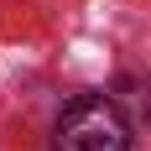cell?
Masks as SVG:
<instances>
[{
  "instance_id": "1",
  "label": "cell",
  "mask_w": 151,
  "mask_h": 151,
  "mask_svg": "<svg viewBox=\"0 0 151 151\" xmlns=\"http://www.w3.org/2000/svg\"><path fill=\"white\" fill-rule=\"evenodd\" d=\"M58 151H130L125 115L104 94H78L58 120Z\"/></svg>"
}]
</instances>
